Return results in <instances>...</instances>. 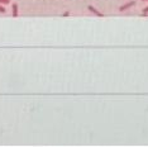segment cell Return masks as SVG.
<instances>
[{"label": "cell", "instance_id": "6da1fadb", "mask_svg": "<svg viewBox=\"0 0 148 147\" xmlns=\"http://www.w3.org/2000/svg\"><path fill=\"white\" fill-rule=\"evenodd\" d=\"M134 4H135V1H129V3H127V4H124V5L120 6V8H119V12H124V10L132 8V6L134 5Z\"/></svg>", "mask_w": 148, "mask_h": 147}, {"label": "cell", "instance_id": "7a4b0ae2", "mask_svg": "<svg viewBox=\"0 0 148 147\" xmlns=\"http://www.w3.org/2000/svg\"><path fill=\"white\" fill-rule=\"evenodd\" d=\"M87 9L90 10V12H91L92 14H95V15H98V17H104V14H101V13L99 12L98 9H95L92 5H89V6H87Z\"/></svg>", "mask_w": 148, "mask_h": 147}, {"label": "cell", "instance_id": "3957f363", "mask_svg": "<svg viewBox=\"0 0 148 147\" xmlns=\"http://www.w3.org/2000/svg\"><path fill=\"white\" fill-rule=\"evenodd\" d=\"M12 12H13V17L17 18L19 14H18V4L17 3H14V4H12Z\"/></svg>", "mask_w": 148, "mask_h": 147}, {"label": "cell", "instance_id": "277c9868", "mask_svg": "<svg viewBox=\"0 0 148 147\" xmlns=\"http://www.w3.org/2000/svg\"><path fill=\"white\" fill-rule=\"evenodd\" d=\"M10 0H0V4H9Z\"/></svg>", "mask_w": 148, "mask_h": 147}, {"label": "cell", "instance_id": "5b68a950", "mask_svg": "<svg viewBox=\"0 0 148 147\" xmlns=\"http://www.w3.org/2000/svg\"><path fill=\"white\" fill-rule=\"evenodd\" d=\"M6 12V9L4 8V6H1V5H0V13H3V14H4Z\"/></svg>", "mask_w": 148, "mask_h": 147}, {"label": "cell", "instance_id": "8992f818", "mask_svg": "<svg viewBox=\"0 0 148 147\" xmlns=\"http://www.w3.org/2000/svg\"><path fill=\"white\" fill-rule=\"evenodd\" d=\"M143 13H144V14H146V13H148V6H146V8L143 9Z\"/></svg>", "mask_w": 148, "mask_h": 147}, {"label": "cell", "instance_id": "52a82bcc", "mask_svg": "<svg viewBox=\"0 0 148 147\" xmlns=\"http://www.w3.org/2000/svg\"><path fill=\"white\" fill-rule=\"evenodd\" d=\"M70 15V13L68 12H66V13H63V17H68Z\"/></svg>", "mask_w": 148, "mask_h": 147}, {"label": "cell", "instance_id": "ba28073f", "mask_svg": "<svg viewBox=\"0 0 148 147\" xmlns=\"http://www.w3.org/2000/svg\"><path fill=\"white\" fill-rule=\"evenodd\" d=\"M143 1H148V0H143Z\"/></svg>", "mask_w": 148, "mask_h": 147}]
</instances>
